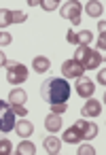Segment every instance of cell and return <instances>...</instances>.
I'll list each match as a JSON object with an SVG mask.
<instances>
[{"instance_id": "1", "label": "cell", "mask_w": 106, "mask_h": 155, "mask_svg": "<svg viewBox=\"0 0 106 155\" xmlns=\"http://www.w3.org/2000/svg\"><path fill=\"white\" fill-rule=\"evenodd\" d=\"M40 96L49 106L51 104H64V102H68L70 85H68L66 79H53L51 77L40 85Z\"/></svg>"}, {"instance_id": "2", "label": "cell", "mask_w": 106, "mask_h": 155, "mask_svg": "<svg viewBox=\"0 0 106 155\" xmlns=\"http://www.w3.org/2000/svg\"><path fill=\"white\" fill-rule=\"evenodd\" d=\"M74 60L83 66V70H93L100 66V62L104 60L100 51H91L87 45H79L76 47V53H74Z\"/></svg>"}, {"instance_id": "3", "label": "cell", "mask_w": 106, "mask_h": 155, "mask_svg": "<svg viewBox=\"0 0 106 155\" xmlns=\"http://www.w3.org/2000/svg\"><path fill=\"white\" fill-rule=\"evenodd\" d=\"M28 79V68L19 62H9L7 60V81L13 85H21Z\"/></svg>"}, {"instance_id": "4", "label": "cell", "mask_w": 106, "mask_h": 155, "mask_svg": "<svg viewBox=\"0 0 106 155\" xmlns=\"http://www.w3.org/2000/svg\"><path fill=\"white\" fill-rule=\"evenodd\" d=\"M15 130V113L9 102L0 100V132H11Z\"/></svg>"}, {"instance_id": "5", "label": "cell", "mask_w": 106, "mask_h": 155, "mask_svg": "<svg viewBox=\"0 0 106 155\" xmlns=\"http://www.w3.org/2000/svg\"><path fill=\"white\" fill-rule=\"evenodd\" d=\"M81 11H83V7L79 5V2H74V0H70V2H66L64 7H62V17L64 19H70L72 21V26H79L81 24Z\"/></svg>"}, {"instance_id": "6", "label": "cell", "mask_w": 106, "mask_h": 155, "mask_svg": "<svg viewBox=\"0 0 106 155\" xmlns=\"http://www.w3.org/2000/svg\"><path fill=\"white\" fill-rule=\"evenodd\" d=\"M74 127H76L79 136H81V140H91V138H95V136H98V125H95V123H91V121L79 119V121L74 123Z\"/></svg>"}, {"instance_id": "7", "label": "cell", "mask_w": 106, "mask_h": 155, "mask_svg": "<svg viewBox=\"0 0 106 155\" xmlns=\"http://www.w3.org/2000/svg\"><path fill=\"white\" fill-rule=\"evenodd\" d=\"M62 74H64L66 79H81V77L85 74V70H83V66H81L76 60H66V62L62 64Z\"/></svg>"}, {"instance_id": "8", "label": "cell", "mask_w": 106, "mask_h": 155, "mask_svg": "<svg viewBox=\"0 0 106 155\" xmlns=\"http://www.w3.org/2000/svg\"><path fill=\"white\" fill-rule=\"evenodd\" d=\"M102 113V104L98 102V100H87L85 102V106L81 108V115H83V119H87V117H98Z\"/></svg>"}, {"instance_id": "9", "label": "cell", "mask_w": 106, "mask_h": 155, "mask_svg": "<svg viewBox=\"0 0 106 155\" xmlns=\"http://www.w3.org/2000/svg\"><path fill=\"white\" fill-rule=\"evenodd\" d=\"M49 68H51V62H49L45 55H36V58L32 60V70H34L36 74H45Z\"/></svg>"}, {"instance_id": "10", "label": "cell", "mask_w": 106, "mask_h": 155, "mask_svg": "<svg viewBox=\"0 0 106 155\" xmlns=\"http://www.w3.org/2000/svg\"><path fill=\"white\" fill-rule=\"evenodd\" d=\"M76 94L79 96H83V98H89L91 94H93V83L89 81V79H79L76 81Z\"/></svg>"}, {"instance_id": "11", "label": "cell", "mask_w": 106, "mask_h": 155, "mask_svg": "<svg viewBox=\"0 0 106 155\" xmlns=\"http://www.w3.org/2000/svg\"><path fill=\"white\" fill-rule=\"evenodd\" d=\"M26 100H28V94H26L24 89H13V91L9 94V104H11V106H24Z\"/></svg>"}, {"instance_id": "12", "label": "cell", "mask_w": 106, "mask_h": 155, "mask_svg": "<svg viewBox=\"0 0 106 155\" xmlns=\"http://www.w3.org/2000/svg\"><path fill=\"white\" fill-rule=\"evenodd\" d=\"M45 127L53 134V132H57V130H62V117L59 115H55V113H51L47 119H45Z\"/></svg>"}, {"instance_id": "13", "label": "cell", "mask_w": 106, "mask_h": 155, "mask_svg": "<svg viewBox=\"0 0 106 155\" xmlns=\"http://www.w3.org/2000/svg\"><path fill=\"white\" fill-rule=\"evenodd\" d=\"M59 144H62V142H59L55 136H47V138H45V142H43L45 151H47V153H53V155H55V153H59Z\"/></svg>"}, {"instance_id": "14", "label": "cell", "mask_w": 106, "mask_h": 155, "mask_svg": "<svg viewBox=\"0 0 106 155\" xmlns=\"http://www.w3.org/2000/svg\"><path fill=\"white\" fill-rule=\"evenodd\" d=\"M15 132H17L19 136H24V138H28V136H30V134L34 132V125H32L30 121H26V119H24V121H19V123L15 125Z\"/></svg>"}, {"instance_id": "15", "label": "cell", "mask_w": 106, "mask_h": 155, "mask_svg": "<svg viewBox=\"0 0 106 155\" xmlns=\"http://www.w3.org/2000/svg\"><path fill=\"white\" fill-rule=\"evenodd\" d=\"M91 32L89 30H81V32H74V45H89L91 43Z\"/></svg>"}, {"instance_id": "16", "label": "cell", "mask_w": 106, "mask_h": 155, "mask_svg": "<svg viewBox=\"0 0 106 155\" xmlns=\"http://www.w3.org/2000/svg\"><path fill=\"white\" fill-rule=\"evenodd\" d=\"M36 153V147L28 140H24L21 144H17V155H34Z\"/></svg>"}, {"instance_id": "17", "label": "cell", "mask_w": 106, "mask_h": 155, "mask_svg": "<svg viewBox=\"0 0 106 155\" xmlns=\"http://www.w3.org/2000/svg\"><path fill=\"white\" fill-rule=\"evenodd\" d=\"M64 142H81V136H79V132H76L74 125L68 127V130H64Z\"/></svg>"}, {"instance_id": "18", "label": "cell", "mask_w": 106, "mask_h": 155, "mask_svg": "<svg viewBox=\"0 0 106 155\" xmlns=\"http://www.w3.org/2000/svg\"><path fill=\"white\" fill-rule=\"evenodd\" d=\"M13 24V15H11V9H0V28H7Z\"/></svg>"}, {"instance_id": "19", "label": "cell", "mask_w": 106, "mask_h": 155, "mask_svg": "<svg viewBox=\"0 0 106 155\" xmlns=\"http://www.w3.org/2000/svg\"><path fill=\"white\" fill-rule=\"evenodd\" d=\"M85 11H87V15H91V17H100V15H102V5H100V2H87V5H85Z\"/></svg>"}, {"instance_id": "20", "label": "cell", "mask_w": 106, "mask_h": 155, "mask_svg": "<svg viewBox=\"0 0 106 155\" xmlns=\"http://www.w3.org/2000/svg\"><path fill=\"white\" fill-rule=\"evenodd\" d=\"M13 153V144L5 138V140H0V155H11Z\"/></svg>"}, {"instance_id": "21", "label": "cell", "mask_w": 106, "mask_h": 155, "mask_svg": "<svg viewBox=\"0 0 106 155\" xmlns=\"http://www.w3.org/2000/svg\"><path fill=\"white\" fill-rule=\"evenodd\" d=\"M11 15H13V24H21V21L28 19L26 11H11Z\"/></svg>"}, {"instance_id": "22", "label": "cell", "mask_w": 106, "mask_h": 155, "mask_svg": "<svg viewBox=\"0 0 106 155\" xmlns=\"http://www.w3.org/2000/svg\"><path fill=\"white\" fill-rule=\"evenodd\" d=\"M11 43H13V36L9 32H0V47H7Z\"/></svg>"}, {"instance_id": "23", "label": "cell", "mask_w": 106, "mask_h": 155, "mask_svg": "<svg viewBox=\"0 0 106 155\" xmlns=\"http://www.w3.org/2000/svg\"><path fill=\"white\" fill-rule=\"evenodd\" d=\"M66 108H68V102H64V104H51V113H55V115L66 113Z\"/></svg>"}, {"instance_id": "24", "label": "cell", "mask_w": 106, "mask_h": 155, "mask_svg": "<svg viewBox=\"0 0 106 155\" xmlns=\"http://www.w3.org/2000/svg\"><path fill=\"white\" fill-rule=\"evenodd\" d=\"M45 11H53V9H57V2L55 0H43V2H38Z\"/></svg>"}, {"instance_id": "25", "label": "cell", "mask_w": 106, "mask_h": 155, "mask_svg": "<svg viewBox=\"0 0 106 155\" xmlns=\"http://www.w3.org/2000/svg\"><path fill=\"white\" fill-rule=\"evenodd\" d=\"M104 49H106V34L102 32V34H100V38H98V51H100V53H104Z\"/></svg>"}, {"instance_id": "26", "label": "cell", "mask_w": 106, "mask_h": 155, "mask_svg": "<svg viewBox=\"0 0 106 155\" xmlns=\"http://www.w3.org/2000/svg\"><path fill=\"white\" fill-rule=\"evenodd\" d=\"M95 153V149H91L89 144H83V147H79V155H93Z\"/></svg>"}, {"instance_id": "27", "label": "cell", "mask_w": 106, "mask_h": 155, "mask_svg": "<svg viewBox=\"0 0 106 155\" xmlns=\"http://www.w3.org/2000/svg\"><path fill=\"white\" fill-rule=\"evenodd\" d=\"M95 79H98V83H100V85L104 87V85H106V70L102 68V70L98 72V77H95Z\"/></svg>"}, {"instance_id": "28", "label": "cell", "mask_w": 106, "mask_h": 155, "mask_svg": "<svg viewBox=\"0 0 106 155\" xmlns=\"http://www.w3.org/2000/svg\"><path fill=\"white\" fill-rule=\"evenodd\" d=\"M11 108H13V113L19 115V117H26V115H28V110H26L24 106H11Z\"/></svg>"}, {"instance_id": "29", "label": "cell", "mask_w": 106, "mask_h": 155, "mask_svg": "<svg viewBox=\"0 0 106 155\" xmlns=\"http://www.w3.org/2000/svg\"><path fill=\"white\" fill-rule=\"evenodd\" d=\"M66 41H68L70 45H74V30H68V34H66Z\"/></svg>"}, {"instance_id": "30", "label": "cell", "mask_w": 106, "mask_h": 155, "mask_svg": "<svg viewBox=\"0 0 106 155\" xmlns=\"http://www.w3.org/2000/svg\"><path fill=\"white\" fill-rule=\"evenodd\" d=\"M2 66H7V55L0 51V68H2Z\"/></svg>"}, {"instance_id": "31", "label": "cell", "mask_w": 106, "mask_h": 155, "mask_svg": "<svg viewBox=\"0 0 106 155\" xmlns=\"http://www.w3.org/2000/svg\"><path fill=\"white\" fill-rule=\"evenodd\" d=\"M98 30H100V34H102V32H106V21H104V19L98 24Z\"/></svg>"}]
</instances>
